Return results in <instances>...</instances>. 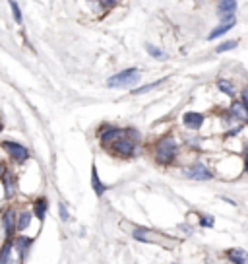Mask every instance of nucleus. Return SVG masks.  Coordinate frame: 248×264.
Here are the masks:
<instances>
[{"mask_svg": "<svg viewBox=\"0 0 248 264\" xmlns=\"http://www.w3.org/2000/svg\"><path fill=\"white\" fill-rule=\"evenodd\" d=\"M177 150H179L177 140L173 136H163L157 142V146H155V159L161 165H169V163L175 161Z\"/></svg>", "mask_w": 248, "mask_h": 264, "instance_id": "1", "label": "nucleus"}, {"mask_svg": "<svg viewBox=\"0 0 248 264\" xmlns=\"http://www.w3.org/2000/svg\"><path fill=\"white\" fill-rule=\"evenodd\" d=\"M140 78H142V74H140L138 68H126V70H122V72L111 76L109 82H107V86H109V88H116V89L132 88L134 84L140 82Z\"/></svg>", "mask_w": 248, "mask_h": 264, "instance_id": "2", "label": "nucleus"}, {"mask_svg": "<svg viewBox=\"0 0 248 264\" xmlns=\"http://www.w3.org/2000/svg\"><path fill=\"white\" fill-rule=\"evenodd\" d=\"M111 150L118 157H130L134 155V140L126 138V131H124L122 136H118L114 142H111Z\"/></svg>", "mask_w": 248, "mask_h": 264, "instance_id": "3", "label": "nucleus"}, {"mask_svg": "<svg viewBox=\"0 0 248 264\" xmlns=\"http://www.w3.org/2000/svg\"><path fill=\"white\" fill-rule=\"evenodd\" d=\"M2 148H4V150L10 154V157H14V159H18V161H25V159L29 157L27 148H23L22 144H18V142L4 140V142H2Z\"/></svg>", "mask_w": 248, "mask_h": 264, "instance_id": "4", "label": "nucleus"}, {"mask_svg": "<svg viewBox=\"0 0 248 264\" xmlns=\"http://www.w3.org/2000/svg\"><path fill=\"white\" fill-rule=\"evenodd\" d=\"M203 121H205V117L198 111H186L182 115V125L190 131H200L203 127Z\"/></svg>", "mask_w": 248, "mask_h": 264, "instance_id": "5", "label": "nucleus"}, {"mask_svg": "<svg viewBox=\"0 0 248 264\" xmlns=\"http://www.w3.org/2000/svg\"><path fill=\"white\" fill-rule=\"evenodd\" d=\"M186 177H190V179H194V181H209L211 177H213V173L203 165L202 161H196L192 167H188L186 171Z\"/></svg>", "mask_w": 248, "mask_h": 264, "instance_id": "6", "label": "nucleus"}, {"mask_svg": "<svg viewBox=\"0 0 248 264\" xmlns=\"http://www.w3.org/2000/svg\"><path fill=\"white\" fill-rule=\"evenodd\" d=\"M229 113L233 115V119L237 121V123H247L248 125V107L241 101V99H235L233 103H231V107H229Z\"/></svg>", "mask_w": 248, "mask_h": 264, "instance_id": "7", "label": "nucleus"}, {"mask_svg": "<svg viewBox=\"0 0 248 264\" xmlns=\"http://www.w3.org/2000/svg\"><path fill=\"white\" fill-rule=\"evenodd\" d=\"M239 4L237 0H217V6H215V12L219 18H225V16H235Z\"/></svg>", "mask_w": 248, "mask_h": 264, "instance_id": "8", "label": "nucleus"}, {"mask_svg": "<svg viewBox=\"0 0 248 264\" xmlns=\"http://www.w3.org/2000/svg\"><path fill=\"white\" fill-rule=\"evenodd\" d=\"M227 259L233 264H248V251H245V249H229Z\"/></svg>", "mask_w": 248, "mask_h": 264, "instance_id": "9", "label": "nucleus"}, {"mask_svg": "<svg viewBox=\"0 0 248 264\" xmlns=\"http://www.w3.org/2000/svg\"><path fill=\"white\" fill-rule=\"evenodd\" d=\"M237 25V20H233V22H227V23H219L217 27H213L211 31H209V35H207V39L209 41H213V39H217V37H221V35H225L227 31H231L233 27Z\"/></svg>", "mask_w": 248, "mask_h": 264, "instance_id": "10", "label": "nucleus"}, {"mask_svg": "<svg viewBox=\"0 0 248 264\" xmlns=\"http://www.w3.org/2000/svg\"><path fill=\"white\" fill-rule=\"evenodd\" d=\"M91 187H93V191H95V195L97 197H103V193H105V185L101 183V179H99V173H97V167L95 165H91Z\"/></svg>", "mask_w": 248, "mask_h": 264, "instance_id": "11", "label": "nucleus"}, {"mask_svg": "<svg viewBox=\"0 0 248 264\" xmlns=\"http://www.w3.org/2000/svg\"><path fill=\"white\" fill-rule=\"evenodd\" d=\"M124 131L122 129H114V127H109L105 132H101V142L103 144H109V142H114L118 136H122Z\"/></svg>", "mask_w": 248, "mask_h": 264, "instance_id": "12", "label": "nucleus"}, {"mask_svg": "<svg viewBox=\"0 0 248 264\" xmlns=\"http://www.w3.org/2000/svg\"><path fill=\"white\" fill-rule=\"evenodd\" d=\"M12 218H14V212H12V210H8V212L2 216V225H4L6 235H12V231H14V227H16V221L12 220Z\"/></svg>", "mask_w": 248, "mask_h": 264, "instance_id": "13", "label": "nucleus"}, {"mask_svg": "<svg viewBox=\"0 0 248 264\" xmlns=\"http://www.w3.org/2000/svg\"><path fill=\"white\" fill-rule=\"evenodd\" d=\"M217 89L221 91V93H225L229 97H235V86H233V82L231 80H217Z\"/></svg>", "mask_w": 248, "mask_h": 264, "instance_id": "14", "label": "nucleus"}, {"mask_svg": "<svg viewBox=\"0 0 248 264\" xmlns=\"http://www.w3.org/2000/svg\"><path fill=\"white\" fill-rule=\"evenodd\" d=\"M10 253H12V241H6L0 249V264H12Z\"/></svg>", "mask_w": 248, "mask_h": 264, "instance_id": "15", "label": "nucleus"}, {"mask_svg": "<svg viewBox=\"0 0 248 264\" xmlns=\"http://www.w3.org/2000/svg\"><path fill=\"white\" fill-rule=\"evenodd\" d=\"M16 247H18V251H20V257L25 259V255H27V251H29V247H31V239H27V237H18V239H16Z\"/></svg>", "mask_w": 248, "mask_h": 264, "instance_id": "16", "label": "nucleus"}, {"mask_svg": "<svg viewBox=\"0 0 248 264\" xmlns=\"http://www.w3.org/2000/svg\"><path fill=\"white\" fill-rule=\"evenodd\" d=\"M47 208H49V202H47L45 198H39V200L35 202V216H37L39 220H43V218H45Z\"/></svg>", "mask_w": 248, "mask_h": 264, "instance_id": "17", "label": "nucleus"}, {"mask_svg": "<svg viewBox=\"0 0 248 264\" xmlns=\"http://www.w3.org/2000/svg\"><path fill=\"white\" fill-rule=\"evenodd\" d=\"M239 47V39H229V41H223L221 45L215 47V53H227V51H233Z\"/></svg>", "mask_w": 248, "mask_h": 264, "instance_id": "18", "label": "nucleus"}, {"mask_svg": "<svg viewBox=\"0 0 248 264\" xmlns=\"http://www.w3.org/2000/svg\"><path fill=\"white\" fill-rule=\"evenodd\" d=\"M29 221H31V212H22V214H20V220L16 223V229H18V231H23V229L29 225Z\"/></svg>", "mask_w": 248, "mask_h": 264, "instance_id": "19", "label": "nucleus"}, {"mask_svg": "<svg viewBox=\"0 0 248 264\" xmlns=\"http://www.w3.org/2000/svg\"><path fill=\"white\" fill-rule=\"evenodd\" d=\"M167 78H163V80H157V82H153V84H148V86H144V88H138L132 91V95H142V93H146V91H151L153 88H157V86H161L163 82H165Z\"/></svg>", "mask_w": 248, "mask_h": 264, "instance_id": "20", "label": "nucleus"}, {"mask_svg": "<svg viewBox=\"0 0 248 264\" xmlns=\"http://www.w3.org/2000/svg\"><path fill=\"white\" fill-rule=\"evenodd\" d=\"M146 51L151 55V57H155V59H159V61H163V59H167V55L161 51V49H157V47H153V45H146Z\"/></svg>", "mask_w": 248, "mask_h": 264, "instance_id": "21", "label": "nucleus"}, {"mask_svg": "<svg viewBox=\"0 0 248 264\" xmlns=\"http://www.w3.org/2000/svg\"><path fill=\"white\" fill-rule=\"evenodd\" d=\"M8 2H10V8H12V16H14L16 23H22V10H20L18 2H16V0H8Z\"/></svg>", "mask_w": 248, "mask_h": 264, "instance_id": "22", "label": "nucleus"}, {"mask_svg": "<svg viewBox=\"0 0 248 264\" xmlns=\"http://www.w3.org/2000/svg\"><path fill=\"white\" fill-rule=\"evenodd\" d=\"M4 187H6V197H14V179H12V175H4Z\"/></svg>", "mask_w": 248, "mask_h": 264, "instance_id": "23", "label": "nucleus"}, {"mask_svg": "<svg viewBox=\"0 0 248 264\" xmlns=\"http://www.w3.org/2000/svg\"><path fill=\"white\" fill-rule=\"evenodd\" d=\"M200 225H203V227H213V218L211 216H202L200 218Z\"/></svg>", "mask_w": 248, "mask_h": 264, "instance_id": "24", "label": "nucleus"}, {"mask_svg": "<svg viewBox=\"0 0 248 264\" xmlns=\"http://www.w3.org/2000/svg\"><path fill=\"white\" fill-rule=\"evenodd\" d=\"M241 101H243V103H245V105L248 107V86L243 89V91H241Z\"/></svg>", "mask_w": 248, "mask_h": 264, "instance_id": "25", "label": "nucleus"}, {"mask_svg": "<svg viewBox=\"0 0 248 264\" xmlns=\"http://www.w3.org/2000/svg\"><path fill=\"white\" fill-rule=\"evenodd\" d=\"M58 212H60L62 220L66 221V220H68V210H66V206H64V204H60V206H58Z\"/></svg>", "mask_w": 248, "mask_h": 264, "instance_id": "26", "label": "nucleus"}, {"mask_svg": "<svg viewBox=\"0 0 248 264\" xmlns=\"http://www.w3.org/2000/svg\"><path fill=\"white\" fill-rule=\"evenodd\" d=\"M243 161H245V169H247L248 173V148L245 150V154H243Z\"/></svg>", "mask_w": 248, "mask_h": 264, "instance_id": "27", "label": "nucleus"}, {"mask_svg": "<svg viewBox=\"0 0 248 264\" xmlns=\"http://www.w3.org/2000/svg\"><path fill=\"white\" fill-rule=\"evenodd\" d=\"M4 175V165H2V163H0V177Z\"/></svg>", "mask_w": 248, "mask_h": 264, "instance_id": "28", "label": "nucleus"}, {"mask_svg": "<svg viewBox=\"0 0 248 264\" xmlns=\"http://www.w3.org/2000/svg\"><path fill=\"white\" fill-rule=\"evenodd\" d=\"M2 129H4V127H2V121H0V132H2Z\"/></svg>", "mask_w": 248, "mask_h": 264, "instance_id": "29", "label": "nucleus"}]
</instances>
